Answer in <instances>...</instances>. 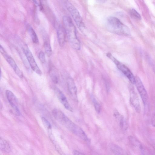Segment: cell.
<instances>
[{
  "label": "cell",
  "mask_w": 155,
  "mask_h": 155,
  "mask_svg": "<svg viewBox=\"0 0 155 155\" xmlns=\"http://www.w3.org/2000/svg\"><path fill=\"white\" fill-rule=\"evenodd\" d=\"M62 20L64 28L69 43L74 49L80 50L81 43L77 35L75 27L71 19L67 16H64Z\"/></svg>",
  "instance_id": "6da1fadb"
},
{
  "label": "cell",
  "mask_w": 155,
  "mask_h": 155,
  "mask_svg": "<svg viewBox=\"0 0 155 155\" xmlns=\"http://www.w3.org/2000/svg\"><path fill=\"white\" fill-rule=\"evenodd\" d=\"M106 21V27L110 32L121 35L127 36L130 35L129 28L117 18L110 16L107 18Z\"/></svg>",
  "instance_id": "7a4b0ae2"
},
{
  "label": "cell",
  "mask_w": 155,
  "mask_h": 155,
  "mask_svg": "<svg viewBox=\"0 0 155 155\" xmlns=\"http://www.w3.org/2000/svg\"><path fill=\"white\" fill-rule=\"evenodd\" d=\"M61 1L74 19L80 30L82 32H84L85 27L79 12L68 0H61Z\"/></svg>",
  "instance_id": "3957f363"
},
{
  "label": "cell",
  "mask_w": 155,
  "mask_h": 155,
  "mask_svg": "<svg viewBox=\"0 0 155 155\" xmlns=\"http://www.w3.org/2000/svg\"><path fill=\"white\" fill-rule=\"evenodd\" d=\"M106 55L114 62L118 69L126 76L131 83L133 84H134L135 77L129 69L124 64L117 60L110 53H107Z\"/></svg>",
  "instance_id": "277c9868"
},
{
  "label": "cell",
  "mask_w": 155,
  "mask_h": 155,
  "mask_svg": "<svg viewBox=\"0 0 155 155\" xmlns=\"http://www.w3.org/2000/svg\"><path fill=\"white\" fill-rule=\"evenodd\" d=\"M54 117L71 131L75 124L68 117L61 111L54 109L52 111Z\"/></svg>",
  "instance_id": "5b68a950"
},
{
  "label": "cell",
  "mask_w": 155,
  "mask_h": 155,
  "mask_svg": "<svg viewBox=\"0 0 155 155\" xmlns=\"http://www.w3.org/2000/svg\"><path fill=\"white\" fill-rule=\"evenodd\" d=\"M22 49L32 69L38 75H41L42 72L38 66L32 53L26 44L23 43L22 44Z\"/></svg>",
  "instance_id": "8992f818"
},
{
  "label": "cell",
  "mask_w": 155,
  "mask_h": 155,
  "mask_svg": "<svg viewBox=\"0 0 155 155\" xmlns=\"http://www.w3.org/2000/svg\"><path fill=\"white\" fill-rule=\"evenodd\" d=\"M0 51L2 55L12 68L16 74L20 78H23V74L22 72L18 68L14 59L7 53L1 45H0Z\"/></svg>",
  "instance_id": "52a82bcc"
},
{
  "label": "cell",
  "mask_w": 155,
  "mask_h": 155,
  "mask_svg": "<svg viewBox=\"0 0 155 155\" xmlns=\"http://www.w3.org/2000/svg\"><path fill=\"white\" fill-rule=\"evenodd\" d=\"M135 83L138 91L141 97L145 107L149 104V98L148 94L143 84L138 76L135 77Z\"/></svg>",
  "instance_id": "ba28073f"
},
{
  "label": "cell",
  "mask_w": 155,
  "mask_h": 155,
  "mask_svg": "<svg viewBox=\"0 0 155 155\" xmlns=\"http://www.w3.org/2000/svg\"><path fill=\"white\" fill-rule=\"evenodd\" d=\"M130 101L131 104L138 113L140 111V107L137 95L132 86H130Z\"/></svg>",
  "instance_id": "9c48e42d"
},
{
  "label": "cell",
  "mask_w": 155,
  "mask_h": 155,
  "mask_svg": "<svg viewBox=\"0 0 155 155\" xmlns=\"http://www.w3.org/2000/svg\"><path fill=\"white\" fill-rule=\"evenodd\" d=\"M54 89L59 100L65 108L71 112H72L73 111V108L69 104L66 97L64 94L57 87H54Z\"/></svg>",
  "instance_id": "30bf717a"
},
{
  "label": "cell",
  "mask_w": 155,
  "mask_h": 155,
  "mask_svg": "<svg viewBox=\"0 0 155 155\" xmlns=\"http://www.w3.org/2000/svg\"><path fill=\"white\" fill-rule=\"evenodd\" d=\"M128 139L131 145L135 150L142 154H144V148L138 140L132 136H129Z\"/></svg>",
  "instance_id": "8fae6325"
},
{
  "label": "cell",
  "mask_w": 155,
  "mask_h": 155,
  "mask_svg": "<svg viewBox=\"0 0 155 155\" xmlns=\"http://www.w3.org/2000/svg\"><path fill=\"white\" fill-rule=\"evenodd\" d=\"M57 35L59 46L63 47L65 42L66 35L64 28L61 25H59L57 28Z\"/></svg>",
  "instance_id": "7c38bea8"
},
{
  "label": "cell",
  "mask_w": 155,
  "mask_h": 155,
  "mask_svg": "<svg viewBox=\"0 0 155 155\" xmlns=\"http://www.w3.org/2000/svg\"><path fill=\"white\" fill-rule=\"evenodd\" d=\"M67 83L69 91L72 96L75 100L77 99V90L73 79L68 77L67 79Z\"/></svg>",
  "instance_id": "4fadbf2b"
},
{
  "label": "cell",
  "mask_w": 155,
  "mask_h": 155,
  "mask_svg": "<svg viewBox=\"0 0 155 155\" xmlns=\"http://www.w3.org/2000/svg\"><path fill=\"white\" fill-rule=\"evenodd\" d=\"M43 38L44 47L45 53L47 56L49 57L52 54V49L48 35L44 32L43 33Z\"/></svg>",
  "instance_id": "5bb4252c"
},
{
  "label": "cell",
  "mask_w": 155,
  "mask_h": 155,
  "mask_svg": "<svg viewBox=\"0 0 155 155\" xmlns=\"http://www.w3.org/2000/svg\"><path fill=\"white\" fill-rule=\"evenodd\" d=\"M49 73L51 78L54 83L57 84L58 82L59 77L56 68L52 65L49 67Z\"/></svg>",
  "instance_id": "9a60e30c"
},
{
  "label": "cell",
  "mask_w": 155,
  "mask_h": 155,
  "mask_svg": "<svg viewBox=\"0 0 155 155\" xmlns=\"http://www.w3.org/2000/svg\"><path fill=\"white\" fill-rule=\"evenodd\" d=\"M5 95L11 106L16 105L17 99L13 92L9 90H6Z\"/></svg>",
  "instance_id": "2e32d148"
},
{
  "label": "cell",
  "mask_w": 155,
  "mask_h": 155,
  "mask_svg": "<svg viewBox=\"0 0 155 155\" xmlns=\"http://www.w3.org/2000/svg\"><path fill=\"white\" fill-rule=\"evenodd\" d=\"M111 150L113 153L116 155H127V152L122 148L117 145L111 144L110 145Z\"/></svg>",
  "instance_id": "e0dca14e"
},
{
  "label": "cell",
  "mask_w": 155,
  "mask_h": 155,
  "mask_svg": "<svg viewBox=\"0 0 155 155\" xmlns=\"http://www.w3.org/2000/svg\"><path fill=\"white\" fill-rule=\"evenodd\" d=\"M27 30L33 42L35 44H38L39 41L38 36L32 27L31 26L28 25L27 26Z\"/></svg>",
  "instance_id": "ac0fdd59"
},
{
  "label": "cell",
  "mask_w": 155,
  "mask_h": 155,
  "mask_svg": "<svg viewBox=\"0 0 155 155\" xmlns=\"http://www.w3.org/2000/svg\"><path fill=\"white\" fill-rule=\"evenodd\" d=\"M0 148L2 150L7 153L10 152L11 151L9 144L6 140L1 137L0 139Z\"/></svg>",
  "instance_id": "d6986e66"
},
{
  "label": "cell",
  "mask_w": 155,
  "mask_h": 155,
  "mask_svg": "<svg viewBox=\"0 0 155 155\" xmlns=\"http://www.w3.org/2000/svg\"><path fill=\"white\" fill-rule=\"evenodd\" d=\"M114 114L119 123L120 128L122 129L126 128V124L124 120L123 117L120 115L117 111H114Z\"/></svg>",
  "instance_id": "ffe728a7"
},
{
  "label": "cell",
  "mask_w": 155,
  "mask_h": 155,
  "mask_svg": "<svg viewBox=\"0 0 155 155\" xmlns=\"http://www.w3.org/2000/svg\"><path fill=\"white\" fill-rule=\"evenodd\" d=\"M41 120L43 125L47 129L48 133H51V126L49 121L45 117H42Z\"/></svg>",
  "instance_id": "44dd1931"
},
{
  "label": "cell",
  "mask_w": 155,
  "mask_h": 155,
  "mask_svg": "<svg viewBox=\"0 0 155 155\" xmlns=\"http://www.w3.org/2000/svg\"><path fill=\"white\" fill-rule=\"evenodd\" d=\"M130 13L131 16L135 19L140 20L141 19V16L140 14L134 9L130 10Z\"/></svg>",
  "instance_id": "7402d4cb"
},
{
  "label": "cell",
  "mask_w": 155,
  "mask_h": 155,
  "mask_svg": "<svg viewBox=\"0 0 155 155\" xmlns=\"http://www.w3.org/2000/svg\"><path fill=\"white\" fill-rule=\"evenodd\" d=\"M91 99L96 110L98 113H99L101 110V106L99 104L93 96L91 97Z\"/></svg>",
  "instance_id": "603a6c76"
},
{
  "label": "cell",
  "mask_w": 155,
  "mask_h": 155,
  "mask_svg": "<svg viewBox=\"0 0 155 155\" xmlns=\"http://www.w3.org/2000/svg\"><path fill=\"white\" fill-rule=\"evenodd\" d=\"M38 58L41 62L44 64L46 62L45 57L44 53L43 51H40L38 54Z\"/></svg>",
  "instance_id": "cb8c5ba5"
},
{
  "label": "cell",
  "mask_w": 155,
  "mask_h": 155,
  "mask_svg": "<svg viewBox=\"0 0 155 155\" xmlns=\"http://www.w3.org/2000/svg\"><path fill=\"white\" fill-rule=\"evenodd\" d=\"M151 123L153 126L155 127V114H153L152 116Z\"/></svg>",
  "instance_id": "d4e9b609"
},
{
  "label": "cell",
  "mask_w": 155,
  "mask_h": 155,
  "mask_svg": "<svg viewBox=\"0 0 155 155\" xmlns=\"http://www.w3.org/2000/svg\"><path fill=\"white\" fill-rule=\"evenodd\" d=\"M74 155H84V153H81L78 151L77 150H74Z\"/></svg>",
  "instance_id": "484cf974"
},
{
  "label": "cell",
  "mask_w": 155,
  "mask_h": 155,
  "mask_svg": "<svg viewBox=\"0 0 155 155\" xmlns=\"http://www.w3.org/2000/svg\"><path fill=\"white\" fill-rule=\"evenodd\" d=\"M97 2L100 3H103L105 2L107 0H96Z\"/></svg>",
  "instance_id": "4316f807"
},
{
  "label": "cell",
  "mask_w": 155,
  "mask_h": 155,
  "mask_svg": "<svg viewBox=\"0 0 155 155\" xmlns=\"http://www.w3.org/2000/svg\"><path fill=\"white\" fill-rule=\"evenodd\" d=\"M33 1L36 5H39L38 0H33Z\"/></svg>",
  "instance_id": "83f0119b"
}]
</instances>
